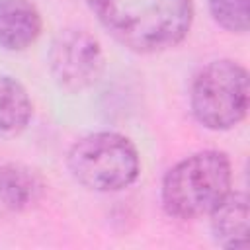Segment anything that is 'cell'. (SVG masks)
I'll use <instances>...</instances> for the list:
<instances>
[{
	"instance_id": "cell-1",
	"label": "cell",
	"mask_w": 250,
	"mask_h": 250,
	"mask_svg": "<svg viewBox=\"0 0 250 250\" xmlns=\"http://www.w3.org/2000/svg\"><path fill=\"white\" fill-rule=\"evenodd\" d=\"M98 21L137 53L176 47L193 21V0H86Z\"/></svg>"
},
{
	"instance_id": "cell-2",
	"label": "cell",
	"mask_w": 250,
	"mask_h": 250,
	"mask_svg": "<svg viewBox=\"0 0 250 250\" xmlns=\"http://www.w3.org/2000/svg\"><path fill=\"white\" fill-rule=\"evenodd\" d=\"M230 162L225 152H195L168 170L162 182V205L178 219H197L230 193Z\"/></svg>"
},
{
	"instance_id": "cell-3",
	"label": "cell",
	"mask_w": 250,
	"mask_h": 250,
	"mask_svg": "<svg viewBox=\"0 0 250 250\" xmlns=\"http://www.w3.org/2000/svg\"><path fill=\"white\" fill-rule=\"evenodd\" d=\"M68 170L76 182L94 191H119L131 186L141 170L135 145L119 133H92L68 152Z\"/></svg>"
},
{
	"instance_id": "cell-4",
	"label": "cell",
	"mask_w": 250,
	"mask_h": 250,
	"mask_svg": "<svg viewBox=\"0 0 250 250\" xmlns=\"http://www.w3.org/2000/svg\"><path fill=\"white\" fill-rule=\"evenodd\" d=\"M248 109V72L242 64L221 59L203 66L191 84V111L213 131L238 125Z\"/></svg>"
},
{
	"instance_id": "cell-5",
	"label": "cell",
	"mask_w": 250,
	"mask_h": 250,
	"mask_svg": "<svg viewBox=\"0 0 250 250\" xmlns=\"http://www.w3.org/2000/svg\"><path fill=\"white\" fill-rule=\"evenodd\" d=\"M49 64L61 88L70 92L84 90L102 74V45L86 29H64L51 45Z\"/></svg>"
},
{
	"instance_id": "cell-6",
	"label": "cell",
	"mask_w": 250,
	"mask_h": 250,
	"mask_svg": "<svg viewBox=\"0 0 250 250\" xmlns=\"http://www.w3.org/2000/svg\"><path fill=\"white\" fill-rule=\"evenodd\" d=\"M43 20L31 0H0V47L23 51L37 41Z\"/></svg>"
},
{
	"instance_id": "cell-7",
	"label": "cell",
	"mask_w": 250,
	"mask_h": 250,
	"mask_svg": "<svg viewBox=\"0 0 250 250\" xmlns=\"http://www.w3.org/2000/svg\"><path fill=\"white\" fill-rule=\"evenodd\" d=\"M248 199L244 193H229L211 211V229L225 248H248Z\"/></svg>"
},
{
	"instance_id": "cell-8",
	"label": "cell",
	"mask_w": 250,
	"mask_h": 250,
	"mask_svg": "<svg viewBox=\"0 0 250 250\" xmlns=\"http://www.w3.org/2000/svg\"><path fill=\"white\" fill-rule=\"evenodd\" d=\"M31 100L27 90L10 76H0V135H20L31 119Z\"/></svg>"
},
{
	"instance_id": "cell-9",
	"label": "cell",
	"mask_w": 250,
	"mask_h": 250,
	"mask_svg": "<svg viewBox=\"0 0 250 250\" xmlns=\"http://www.w3.org/2000/svg\"><path fill=\"white\" fill-rule=\"evenodd\" d=\"M39 178L20 164L0 166V203L8 209H23L39 193Z\"/></svg>"
},
{
	"instance_id": "cell-10",
	"label": "cell",
	"mask_w": 250,
	"mask_h": 250,
	"mask_svg": "<svg viewBox=\"0 0 250 250\" xmlns=\"http://www.w3.org/2000/svg\"><path fill=\"white\" fill-rule=\"evenodd\" d=\"M213 20L232 33L248 31V0H209Z\"/></svg>"
}]
</instances>
